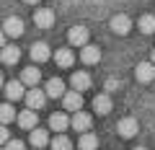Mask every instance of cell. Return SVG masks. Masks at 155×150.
Wrapping results in <instances>:
<instances>
[{
	"mask_svg": "<svg viewBox=\"0 0 155 150\" xmlns=\"http://www.w3.org/2000/svg\"><path fill=\"white\" fill-rule=\"evenodd\" d=\"M88 26H72L70 34H67V42H70L72 47H85L88 44Z\"/></svg>",
	"mask_w": 155,
	"mask_h": 150,
	"instance_id": "obj_1",
	"label": "cell"
},
{
	"mask_svg": "<svg viewBox=\"0 0 155 150\" xmlns=\"http://www.w3.org/2000/svg\"><path fill=\"white\" fill-rule=\"evenodd\" d=\"M116 129H119V135H122L124 140H129V137H134V135L140 132V124H137L134 117H124L122 122L116 124Z\"/></svg>",
	"mask_w": 155,
	"mask_h": 150,
	"instance_id": "obj_2",
	"label": "cell"
},
{
	"mask_svg": "<svg viewBox=\"0 0 155 150\" xmlns=\"http://www.w3.org/2000/svg\"><path fill=\"white\" fill-rule=\"evenodd\" d=\"M91 124H93V119H91V114H85V111H75V117L70 119V127L78 129V132H83V135L91 129Z\"/></svg>",
	"mask_w": 155,
	"mask_h": 150,
	"instance_id": "obj_3",
	"label": "cell"
},
{
	"mask_svg": "<svg viewBox=\"0 0 155 150\" xmlns=\"http://www.w3.org/2000/svg\"><path fill=\"white\" fill-rule=\"evenodd\" d=\"M134 75H137L140 83H153L155 80V65L153 62H140V65L134 67Z\"/></svg>",
	"mask_w": 155,
	"mask_h": 150,
	"instance_id": "obj_4",
	"label": "cell"
},
{
	"mask_svg": "<svg viewBox=\"0 0 155 150\" xmlns=\"http://www.w3.org/2000/svg\"><path fill=\"white\" fill-rule=\"evenodd\" d=\"M111 31L119 34V36H124V34H129V28H132V21H129V16H124V13H119V16L111 18Z\"/></svg>",
	"mask_w": 155,
	"mask_h": 150,
	"instance_id": "obj_5",
	"label": "cell"
},
{
	"mask_svg": "<svg viewBox=\"0 0 155 150\" xmlns=\"http://www.w3.org/2000/svg\"><path fill=\"white\" fill-rule=\"evenodd\" d=\"M26 96V106L31 111H36V109H41V106L47 104V96H44V91H39V88H31L28 93H23Z\"/></svg>",
	"mask_w": 155,
	"mask_h": 150,
	"instance_id": "obj_6",
	"label": "cell"
},
{
	"mask_svg": "<svg viewBox=\"0 0 155 150\" xmlns=\"http://www.w3.org/2000/svg\"><path fill=\"white\" fill-rule=\"evenodd\" d=\"M0 31L5 34V36H21L23 34V21L18 16H11V18H5V23H3Z\"/></svg>",
	"mask_w": 155,
	"mask_h": 150,
	"instance_id": "obj_7",
	"label": "cell"
},
{
	"mask_svg": "<svg viewBox=\"0 0 155 150\" xmlns=\"http://www.w3.org/2000/svg\"><path fill=\"white\" fill-rule=\"evenodd\" d=\"M34 23H36L39 28L54 26V11H49V8H39V11L34 13Z\"/></svg>",
	"mask_w": 155,
	"mask_h": 150,
	"instance_id": "obj_8",
	"label": "cell"
},
{
	"mask_svg": "<svg viewBox=\"0 0 155 150\" xmlns=\"http://www.w3.org/2000/svg\"><path fill=\"white\" fill-rule=\"evenodd\" d=\"M62 106H65L67 111H72V114H75V111L83 109V96L75 93V91H67V93L62 96Z\"/></svg>",
	"mask_w": 155,
	"mask_h": 150,
	"instance_id": "obj_9",
	"label": "cell"
},
{
	"mask_svg": "<svg viewBox=\"0 0 155 150\" xmlns=\"http://www.w3.org/2000/svg\"><path fill=\"white\" fill-rule=\"evenodd\" d=\"M49 57H52V52H49L47 42H34V47H31V60L34 62H47Z\"/></svg>",
	"mask_w": 155,
	"mask_h": 150,
	"instance_id": "obj_10",
	"label": "cell"
},
{
	"mask_svg": "<svg viewBox=\"0 0 155 150\" xmlns=\"http://www.w3.org/2000/svg\"><path fill=\"white\" fill-rule=\"evenodd\" d=\"M16 122L21 124V129H36V111L23 109L21 114H16Z\"/></svg>",
	"mask_w": 155,
	"mask_h": 150,
	"instance_id": "obj_11",
	"label": "cell"
},
{
	"mask_svg": "<svg viewBox=\"0 0 155 150\" xmlns=\"http://www.w3.org/2000/svg\"><path fill=\"white\" fill-rule=\"evenodd\" d=\"M70 83H72V91L75 93H83L85 88H91V75L88 72H72Z\"/></svg>",
	"mask_w": 155,
	"mask_h": 150,
	"instance_id": "obj_12",
	"label": "cell"
},
{
	"mask_svg": "<svg viewBox=\"0 0 155 150\" xmlns=\"http://www.w3.org/2000/svg\"><path fill=\"white\" fill-rule=\"evenodd\" d=\"M44 96H47V98H62V96H65V83H62L60 78H52L49 83H47Z\"/></svg>",
	"mask_w": 155,
	"mask_h": 150,
	"instance_id": "obj_13",
	"label": "cell"
},
{
	"mask_svg": "<svg viewBox=\"0 0 155 150\" xmlns=\"http://www.w3.org/2000/svg\"><path fill=\"white\" fill-rule=\"evenodd\" d=\"M80 60L85 62V65H96V62H101V49L93 44H85L83 52H80Z\"/></svg>",
	"mask_w": 155,
	"mask_h": 150,
	"instance_id": "obj_14",
	"label": "cell"
},
{
	"mask_svg": "<svg viewBox=\"0 0 155 150\" xmlns=\"http://www.w3.org/2000/svg\"><path fill=\"white\" fill-rule=\"evenodd\" d=\"M0 60H3V65H16L21 60V49L18 47H3L0 49Z\"/></svg>",
	"mask_w": 155,
	"mask_h": 150,
	"instance_id": "obj_15",
	"label": "cell"
},
{
	"mask_svg": "<svg viewBox=\"0 0 155 150\" xmlns=\"http://www.w3.org/2000/svg\"><path fill=\"white\" fill-rule=\"evenodd\" d=\"M70 127V119H67V114H52L49 117V129H54V132H65V129Z\"/></svg>",
	"mask_w": 155,
	"mask_h": 150,
	"instance_id": "obj_16",
	"label": "cell"
},
{
	"mask_svg": "<svg viewBox=\"0 0 155 150\" xmlns=\"http://www.w3.org/2000/svg\"><path fill=\"white\" fill-rule=\"evenodd\" d=\"M54 62H57L60 67H70L72 62H75V55H72V49H70V47H62V49H57Z\"/></svg>",
	"mask_w": 155,
	"mask_h": 150,
	"instance_id": "obj_17",
	"label": "cell"
},
{
	"mask_svg": "<svg viewBox=\"0 0 155 150\" xmlns=\"http://www.w3.org/2000/svg\"><path fill=\"white\" fill-rule=\"evenodd\" d=\"M23 93H26V91H23V83H21V80H11V83H5V96H8L11 101L23 98Z\"/></svg>",
	"mask_w": 155,
	"mask_h": 150,
	"instance_id": "obj_18",
	"label": "cell"
},
{
	"mask_svg": "<svg viewBox=\"0 0 155 150\" xmlns=\"http://www.w3.org/2000/svg\"><path fill=\"white\" fill-rule=\"evenodd\" d=\"M93 109L98 111V114H111L114 104H111V98L106 93H101V96H96V98H93Z\"/></svg>",
	"mask_w": 155,
	"mask_h": 150,
	"instance_id": "obj_19",
	"label": "cell"
},
{
	"mask_svg": "<svg viewBox=\"0 0 155 150\" xmlns=\"http://www.w3.org/2000/svg\"><path fill=\"white\" fill-rule=\"evenodd\" d=\"M39 78H41V72L36 67H23L21 70V83H26V85H36Z\"/></svg>",
	"mask_w": 155,
	"mask_h": 150,
	"instance_id": "obj_20",
	"label": "cell"
},
{
	"mask_svg": "<svg viewBox=\"0 0 155 150\" xmlns=\"http://www.w3.org/2000/svg\"><path fill=\"white\" fill-rule=\"evenodd\" d=\"M28 140H31V145H34V148H44V145L47 142H49V135H47V129H31V137H28Z\"/></svg>",
	"mask_w": 155,
	"mask_h": 150,
	"instance_id": "obj_21",
	"label": "cell"
},
{
	"mask_svg": "<svg viewBox=\"0 0 155 150\" xmlns=\"http://www.w3.org/2000/svg\"><path fill=\"white\" fill-rule=\"evenodd\" d=\"M78 148H80V150H96V148H98V137H96V135H91V132L80 135V140H78Z\"/></svg>",
	"mask_w": 155,
	"mask_h": 150,
	"instance_id": "obj_22",
	"label": "cell"
},
{
	"mask_svg": "<svg viewBox=\"0 0 155 150\" xmlns=\"http://www.w3.org/2000/svg\"><path fill=\"white\" fill-rule=\"evenodd\" d=\"M13 119H16V109H13L11 104H0V124H3V127H8Z\"/></svg>",
	"mask_w": 155,
	"mask_h": 150,
	"instance_id": "obj_23",
	"label": "cell"
},
{
	"mask_svg": "<svg viewBox=\"0 0 155 150\" xmlns=\"http://www.w3.org/2000/svg\"><path fill=\"white\" fill-rule=\"evenodd\" d=\"M52 150H72V142L67 135H57L54 140H52Z\"/></svg>",
	"mask_w": 155,
	"mask_h": 150,
	"instance_id": "obj_24",
	"label": "cell"
},
{
	"mask_svg": "<svg viewBox=\"0 0 155 150\" xmlns=\"http://www.w3.org/2000/svg\"><path fill=\"white\" fill-rule=\"evenodd\" d=\"M137 26L142 34H155V16H142Z\"/></svg>",
	"mask_w": 155,
	"mask_h": 150,
	"instance_id": "obj_25",
	"label": "cell"
},
{
	"mask_svg": "<svg viewBox=\"0 0 155 150\" xmlns=\"http://www.w3.org/2000/svg\"><path fill=\"white\" fill-rule=\"evenodd\" d=\"M5 150H26V145H23L21 140H8V142H5Z\"/></svg>",
	"mask_w": 155,
	"mask_h": 150,
	"instance_id": "obj_26",
	"label": "cell"
},
{
	"mask_svg": "<svg viewBox=\"0 0 155 150\" xmlns=\"http://www.w3.org/2000/svg\"><path fill=\"white\" fill-rule=\"evenodd\" d=\"M104 88H106V96H109L111 91H116V88H119V80H116V78H109V80H106V85H104Z\"/></svg>",
	"mask_w": 155,
	"mask_h": 150,
	"instance_id": "obj_27",
	"label": "cell"
},
{
	"mask_svg": "<svg viewBox=\"0 0 155 150\" xmlns=\"http://www.w3.org/2000/svg\"><path fill=\"white\" fill-rule=\"evenodd\" d=\"M5 142H8V127L0 124V145H5Z\"/></svg>",
	"mask_w": 155,
	"mask_h": 150,
	"instance_id": "obj_28",
	"label": "cell"
},
{
	"mask_svg": "<svg viewBox=\"0 0 155 150\" xmlns=\"http://www.w3.org/2000/svg\"><path fill=\"white\" fill-rule=\"evenodd\" d=\"M3 47H5V34L0 31V49H3Z\"/></svg>",
	"mask_w": 155,
	"mask_h": 150,
	"instance_id": "obj_29",
	"label": "cell"
},
{
	"mask_svg": "<svg viewBox=\"0 0 155 150\" xmlns=\"http://www.w3.org/2000/svg\"><path fill=\"white\" fill-rule=\"evenodd\" d=\"M23 3H26V5H36L39 0H23Z\"/></svg>",
	"mask_w": 155,
	"mask_h": 150,
	"instance_id": "obj_30",
	"label": "cell"
},
{
	"mask_svg": "<svg viewBox=\"0 0 155 150\" xmlns=\"http://www.w3.org/2000/svg\"><path fill=\"white\" fill-rule=\"evenodd\" d=\"M134 150H147V148H134Z\"/></svg>",
	"mask_w": 155,
	"mask_h": 150,
	"instance_id": "obj_31",
	"label": "cell"
},
{
	"mask_svg": "<svg viewBox=\"0 0 155 150\" xmlns=\"http://www.w3.org/2000/svg\"><path fill=\"white\" fill-rule=\"evenodd\" d=\"M153 65H155V52H153Z\"/></svg>",
	"mask_w": 155,
	"mask_h": 150,
	"instance_id": "obj_32",
	"label": "cell"
},
{
	"mask_svg": "<svg viewBox=\"0 0 155 150\" xmlns=\"http://www.w3.org/2000/svg\"><path fill=\"white\" fill-rule=\"evenodd\" d=\"M0 88H3V78H0Z\"/></svg>",
	"mask_w": 155,
	"mask_h": 150,
	"instance_id": "obj_33",
	"label": "cell"
},
{
	"mask_svg": "<svg viewBox=\"0 0 155 150\" xmlns=\"http://www.w3.org/2000/svg\"><path fill=\"white\" fill-rule=\"evenodd\" d=\"M153 83H155V80H153Z\"/></svg>",
	"mask_w": 155,
	"mask_h": 150,
	"instance_id": "obj_34",
	"label": "cell"
}]
</instances>
